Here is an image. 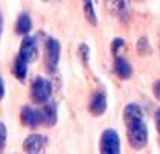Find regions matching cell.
I'll list each match as a JSON object with an SVG mask.
<instances>
[{
  "mask_svg": "<svg viewBox=\"0 0 160 154\" xmlns=\"http://www.w3.org/2000/svg\"><path fill=\"white\" fill-rule=\"evenodd\" d=\"M123 121L127 125V137L134 150H142L148 142V127L143 121V110L131 102L123 110Z\"/></svg>",
  "mask_w": 160,
  "mask_h": 154,
  "instance_id": "obj_1",
  "label": "cell"
},
{
  "mask_svg": "<svg viewBox=\"0 0 160 154\" xmlns=\"http://www.w3.org/2000/svg\"><path fill=\"white\" fill-rule=\"evenodd\" d=\"M50 95H52V84L43 76L35 78L32 85H31V98H32V101L37 102V104H46L49 101Z\"/></svg>",
  "mask_w": 160,
  "mask_h": 154,
  "instance_id": "obj_2",
  "label": "cell"
},
{
  "mask_svg": "<svg viewBox=\"0 0 160 154\" xmlns=\"http://www.w3.org/2000/svg\"><path fill=\"white\" fill-rule=\"evenodd\" d=\"M46 69L48 72L53 73L57 72L58 63H60V57H61V44L57 38L49 37L46 40Z\"/></svg>",
  "mask_w": 160,
  "mask_h": 154,
  "instance_id": "obj_3",
  "label": "cell"
},
{
  "mask_svg": "<svg viewBox=\"0 0 160 154\" xmlns=\"http://www.w3.org/2000/svg\"><path fill=\"white\" fill-rule=\"evenodd\" d=\"M99 151L102 154H119L121 153V139L114 130H105L101 134Z\"/></svg>",
  "mask_w": 160,
  "mask_h": 154,
  "instance_id": "obj_4",
  "label": "cell"
},
{
  "mask_svg": "<svg viewBox=\"0 0 160 154\" xmlns=\"http://www.w3.org/2000/svg\"><path fill=\"white\" fill-rule=\"evenodd\" d=\"M20 118H22V122L25 124L26 127L29 128H37L40 125H43V113H41V108L40 110H35L32 107L26 105L22 108L20 111Z\"/></svg>",
  "mask_w": 160,
  "mask_h": 154,
  "instance_id": "obj_5",
  "label": "cell"
},
{
  "mask_svg": "<svg viewBox=\"0 0 160 154\" xmlns=\"http://www.w3.org/2000/svg\"><path fill=\"white\" fill-rule=\"evenodd\" d=\"M48 145V137L43 134H31L23 142V150L28 154H40L44 151Z\"/></svg>",
  "mask_w": 160,
  "mask_h": 154,
  "instance_id": "obj_6",
  "label": "cell"
},
{
  "mask_svg": "<svg viewBox=\"0 0 160 154\" xmlns=\"http://www.w3.org/2000/svg\"><path fill=\"white\" fill-rule=\"evenodd\" d=\"M20 57H23L26 61L32 63L37 59L38 55V44H37V38L35 37H29L25 35L22 44H20V52H18Z\"/></svg>",
  "mask_w": 160,
  "mask_h": 154,
  "instance_id": "obj_7",
  "label": "cell"
},
{
  "mask_svg": "<svg viewBox=\"0 0 160 154\" xmlns=\"http://www.w3.org/2000/svg\"><path fill=\"white\" fill-rule=\"evenodd\" d=\"M88 110L93 116H102L107 110V96L104 92H98L95 93L93 98L90 99V105H88Z\"/></svg>",
  "mask_w": 160,
  "mask_h": 154,
  "instance_id": "obj_8",
  "label": "cell"
},
{
  "mask_svg": "<svg viewBox=\"0 0 160 154\" xmlns=\"http://www.w3.org/2000/svg\"><path fill=\"white\" fill-rule=\"evenodd\" d=\"M41 113H43V125L44 127H53L57 124V119H58V111H57V104L55 102H46L43 108H41Z\"/></svg>",
  "mask_w": 160,
  "mask_h": 154,
  "instance_id": "obj_9",
  "label": "cell"
},
{
  "mask_svg": "<svg viewBox=\"0 0 160 154\" xmlns=\"http://www.w3.org/2000/svg\"><path fill=\"white\" fill-rule=\"evenodd\" d=\"M114 72L121 80H128L133 75V67L125 58L116 57V59H114Z\"/></svg>",
  "mask_w": 160,
  "mask_h": 154,
  "instance_id": "obj_10",
  "label": "cell"
},
{
  "mask_svg": "<svg viewBox=\"0 0 160 154\" xmlns=\"http://www.w3.org/2000/svg\"><path fill=\"white\" fill-rule=\"evenodd\" d=\"M28 64H29V61H26L23 57H17L15 61H14V66H12V73L14 76L20 81V83H23L26 80V75H28Z\"/></svg>",
  "mask_w": 160,
  "mask_h": 154,
  "instance_id": "obj_11",
  "label": "cell"
},
{
  "mask_svg": "<svg viewBox=\"0 0 160 154\" xmlns=\"http://www.w3.org/2000/svg\"><path fill=\"white\" fill-rule=\"evenodd\" d=\"M31 29H32V20H31L29 14H26V12L20 14L18 18H17V23H15V31H17V34L25 37L29 34Z\"/></svg>",
  "mask_w": 160,
  "mask_h": 154,
  "instance_id": "obj_12",
  "label": "cell"
},
{
  "mask_svg": "<svg viewBox=\"0 0 160 154\" xmlns=\"http://www.w3.org/2000/svg\"><path fill=\"white\" fill-rule=\"evenodd\" d=\"M82 2V12H84V17L92 26H96L98 24V17H96V11H95V6H93V0H81Z\"/></svg>",
  "mask_w": 160,
  "mask_h": 154,
  "instance_id": "obj_13",
  "label": "cell"
},
{
  "mask_svg": "<svg viewBox=\"0 0 160 154\" xmlns=\"http://www.w3.org/2000/svg\"><path fill=\"white\" fill-rule=\"evenodd\" d=\"M6 136H8L6 125H5L3 122H0V153H3V150H5V145H6Z\"/></svg>",
  "mask_w": 160,
  "mask_h": 154,
  "instance_id": "obj_14",
  "label": "cell"
},
{
  "mask_svg": "<svg viewBox=\"0 0 160 154\" xmlns=\"http://www.w3.org/2000/svg\"><path fill=\"white\" fill-rule=\"evenodd\" d=\"M79 54H81V57H82V63L87 64V63H88V54H90V49H88V46H87L86 43L79 44Z\"/></svg>",
  "mask_w": 160,
  "mask_h": 154,
  "instance_id": "obj_15",
  "label": "cell"
},
{
  "mask_svg": "<svg viewBox=\"0 0 160 154\" xmlns=\"http://www.w3.org/2000/svg\"><path fill=\"white\" fill-rule=\"evenodd\" d=\"M123 44H125V41H123L122 38H114L113 40V44H111V50H113V54L118 57V52H119V49L122 48Z\"/></svg>",
  "mask_w": 160,
  "mask_h": 154,
  "instance_id": "obj_16",
  "label": "cell"
},
{
  "mask_svg": "<svg viewBox=\"0 0 160 154\" xmlns=\"http://www.w3.org/2000/svg\"><path fill=\"white\" fill-rule=\"evenodd\" d=\"M137 50H139L140 54H147L148 50H149L147 38H140V40H139V43H137Z\"/></svg>",
  "mask_w": 160,
  "mask_h": 154,
  "instance_id": "obj_17",
  "label": "cell"
},
{
  "mask_svg": "<svg viewBox=\"0 0 160 154\" xmlns=\"http://www.w3.org/2000/svg\"><path fill=\"white\" fill-rule=\"evenodd\" d=\"M154 96L160 101V80L156 81V84H154Z\"/></svg>",
  "mask_w": 160,
  "mask_h": 154,
  "instance_id": "obj_18",
  "label": "cell"
},
{
  "mask_svg": "<svg viewBox=\"0 0 160 154\" xmlns=\"http://www.w3.org/2000/svg\"><path fill=\"white\" fill-rule=\"evenodd\" d=\"M5 98V81H3V78L0 76V101Z\"/></svg>",
  "mask_w": 160,
  "mask_h": 154,
  "instance_id": "obj_19",
  "label": "cell"
},
{
  "mask_svg": "<svg viewBox=\"0 0 160 154\" xmlns=\"http://www.w3.org/2000/svg\"><path fill=\"white\" fill-rule=\"evenodd\" d=\"M156 124H157V130L160 133V108L157 110V113H156Z\"/></svg>",
  "mask_w": 160,
  "mask_h": 154,
  "instance_id": "obj_20",
  "label": "cell"
},
{
  "mask_svg": "<svg viewBox=\"0 0 160 154\" xmlns=\"http://www.w3.org/2000/svg\"><path fill=\"white\" fill-rule=\"evenodd\" d=\"M2 32H3V15L0 12V37H2Z\"/></svg>",
  "mask_w": 160,
  "mask_h": 154,
  "instance_id": "obj_21",
  "label": "cell"
}]
</instances>
